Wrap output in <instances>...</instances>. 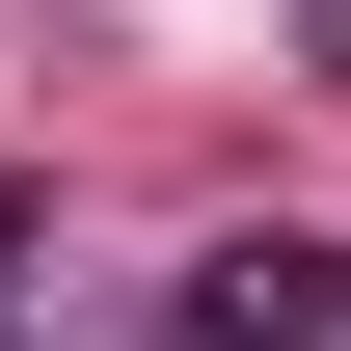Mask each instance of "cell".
Returning a JSON list of instances; mask_svg holds the SVG:
<instances>
[{
	"label": "cell",
	"mask_w": 351,
	"mask_h": 351,
	"mask_svg": "<svg viewBox=\"0 0 351 351\" xmlns=\"http://www.w3.org/2000/svg\"><path fill=\"white\" fill-rule=\"evenodd\" d=\"M27 270H54V189H0V298H27Z\"/></svg>",
	"instance_id": "7a4b0ae2"
},
{
	"label": "cell",
	"mask_w": 351,
	"mask_h": 351,
	"mask_svg": "<svg viewBox=\"0 0 351 351\" xmlns=\"http://www.w3.org/2000/svg\"><path fill=\"white\" fill-rule=\"evenodd\" d=\"M162 351H351V243H217L162 298Z\"/></svg>",
	"instance_id": "6da1fadb"
}]
</instances>
